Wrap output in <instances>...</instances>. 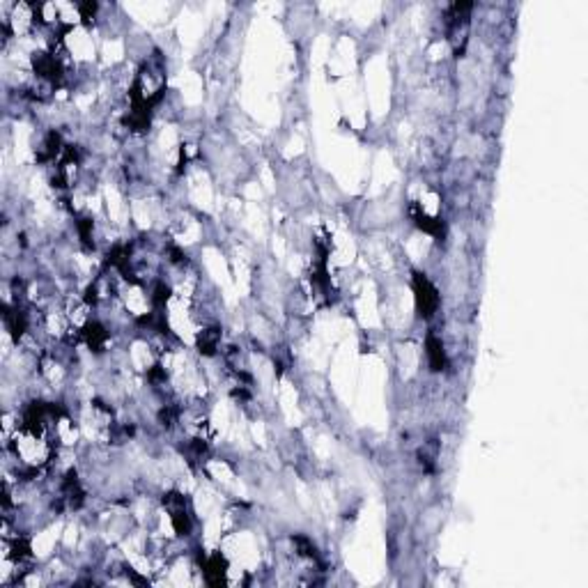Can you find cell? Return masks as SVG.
<instances>
[{
    "mask_svg": "<svg viewBox=\"0 0 588 588\" xmlns=\"http://www.w3.org/2000/svg\"><path fill=\"white\" fill-rule=\"evenodd\" d=\"M425 354H428V363L435 373H441V370L446 368V349H443V343L435 334H430L425 340Z\"/></svg>",
    "mask_w": 588,
    "mask_h": 588,
    "instance_id": "9c48e42d",
    "label": "cell"
},
{
    "mask_svg": "<svg viewBox=\"0 0 588 588\" xmlns=\"http://www.w3.org/2000/svg\"><path fill=\"white\" fill-rule=\"evenodd\" d=\"M166 379H168V373H166V368H163V366H152V368L148 370V381H150V384L159 386V384H163Z\"/></svg>",
    "mask_w": 588,
    "mask_h": 588,
    "instance_id": "5bb4252c",
    "label": "cell"
},
{
    "mask_svg": "<svg viewBox=\"0 0 588 588\" xmlns=\"http://www.w3.org/2000/svg\"><path fill=\"white\" fill-rule=\"evenodd\" d=\"M76 9H78V16L83 19V24H92V21H95V16H97V9H99V5H97V3H92V0H88V3H81V5H76Z\"/></svg>",
    "mask_w": 588,
    "mask_h": 588,
    "instance_id": "4fadbf2b",
    "label": "cell"
},
{
    "mask_svg": "<svg viewBox=\"0 0 588 588\" xmlns=\"http://www.w3.org/2000/svg\"><path fill=\"white\" fill-rule=\"evenodd\" d=\"M163 505H166V510H168V517H170L175 533L189 535L191 533V515H189L187 501H184L182 494L168 492L166 497H163Z\"/></svg>",
    "mask_w": 588,
    "mask_h": 588,
    "instance_id": "7a4b0ae2",
    "label": "cell"
},
{
    "mask_svg": "<svg viewBox=\"0 0 588 588\" xmlns=\"http://www.w3.org/2000/svg\"><path fill=\"white\" fill-rule=\"evenodd\" d=\"M170 285L166 281H159L157 285L152 287V294H150V304H152V311H166V304L170 301Z\"/></svg>",
    "mask_w": 588,
    "mask_h": 588,
    "instance_id": "30bf717a",
    "label": "cell"
},
{
    "mask_svg": "<svg viewBox=\"0 0 588 588\" xmlns=\"http://www.w3.org/2000/svg\"><path fill=\"white\" fill-rule=\"evenodd\" d=\"M33 69L39 81H46L48 86L63 83L65 78V67L56 58V53H48V51H39L33 56Z\"/></svg>",
    "mask_w": 588,
    "mask_h": 588,
    "instance_id": "3957f363",
    "label": "cell"
},
{
    "mask_svg": "<svg viewBox=\"0 0 588 588\" xmlns=\"http://www.w3.org/2000/svg\"><path fill=\"white\" fill-rule=\"evenodd\" d=\"M294 547L299 556H306V559H317L313 542L306 538V535H294Z\"/></svg>",
    "mask_w": 588,
    "mask_h": 588,
    "instance_id": "7c38bea8",
    "label": "cell"
},
{
    "mask_svg": "<svg viewBox=\"0 0 588 588\" xmlns=\"http://www.w3.org/2000/svg\"><path fill=\"white\" fill-rule=\"evenodd\" d=\"M3 317H5V326L9 336L19 343L28 331V315L19 306H3Z\"/></svg>",
    "mask_w": 588,
    "mask_h": 588,
    "instance_id": "52a82bcc",
    "label": "cell"
},
{
    "mask_svg": "<svg viewBox=\"0 0 588 588\" xmlns=\"http://www.w3.org/2000/svg\"><path fill=\"white\" fill-rule=\"evenodd\" d=\"M411 221L416 223V228L423 230L425 234L435 237V239H443L446 237V223H443L439 216H430L428 212H423L418 205H411Z\"/></svg>",
    "mask_w": 588,
    "mask_h": 588,
    "instance_id": "5b68a950",
    "label": "cell"
},
{
    "mask_svg": "<svg viewBox=\"0 0 588 588\" xmlns=\"http://www.w3.org/2000/svg\"><path fill=\"white\" fill-rule=\"evenodd\" d=\"M81 340L90 347V352H104L106 345H108V329L97 322V319H90V322H86L83 326H81V331H78Z\"/></svg>",
    "mask_w": 588,
    "mask_h": 588,
    "instance_id": "277c9868",
    "label": "cell"
},
{
    "mask_svg": "<svg viewBox=\"0 0 588 588\" xmlns=\"http://www.w3.org/2000/svg\"><path fill=\"white\" fill-rule=\"evenodd\" d=\"M411 290H414V299H416V313L423 319H430L437 313L439 308V292L437 287L430 283V278L421 272H414L411 276Z\"/></svg>",
    "mask_w": 588,
    "mask_h": 588,
    "instance_id": "6da1fadb",
    "label": "cell"
},
{
    "mask_svg": "<svg viewBox=\"0 0 588 588\" xmlns=\"http://www.w3.org/2000/svg\"><path fill=\"white\" fill-rule=\"evenodd\" d=\"M202 574L205 582L210 586H221L225 582V574H228V561L221 552H214L207 559H202Z\"/></svg>",
    "mask_w": 588,
    "mask_h": 588,
    "instance_id": "8992f818",
    "label": "cell"
},
{
    "mask_svg": "<svg viewBox=\"0 0 588 588\" xmlns=\"http://www.w3.org/2000/svg\"><path fill=\"white\" fill-rule=\"evenodd\" d=\"M92 228H95V221L90 216H78L76 219V232L78 239L86 249H95V237H92Z\"/></svg>",
    "mask_w": 588,
    "mask_h": 588,
    "instance_id": "8fae6325",
    "label": "cell"
},
{
    "mask_svg": "<svg viewBox=\"0 0 588 588\" xmlns=\"http://www.w3.org/2000/svg\"><path fill=\"white\" fill-rule=\"evenodd\" d=\"M195 347L202 356H214L221 347V329L219 326H207L195 336Z\"/></svg>",
    "mask_w": 588,
    "mask_h": 588,
    "instance_id": "ba28073f",
    "label": "cell"
}]
</instances>
